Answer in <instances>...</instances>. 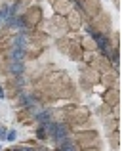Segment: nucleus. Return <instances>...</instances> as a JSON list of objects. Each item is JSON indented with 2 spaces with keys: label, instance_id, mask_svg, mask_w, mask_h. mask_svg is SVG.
I'll use <instances>...</instances> for the list:
<instances>
[{
  "label": "nucleus",
  "instance_id": "1",
  "mask_svg": "<svg viewBox=\"0 0 122 151\" xmlns=\"http://www.w3.org/2000/svg\"><path fill=\"white\" fill-rule=\"evenodd\" d=\"M76 149H90V147H97L99 145V134L96 130H86V132H78L73 138Z\"/></svg>",
  "mask_w": 122,
  "mask_h": 151
},
{
  "label": "nucleus",
  "instance_id": "2",
  "mask_svg": "<svg viewBox=\"0 0 122 151\" xmlns=\"http://www.w3.org/2000/svg\"><path fill=\"white\" fill-rule=\"evenodd\" d=\"M46 27H48V29H44V31L48 35H52V37H56V38H63V37L69 35V25H67V19L63 17V15L56 14L48 23H46Z\"/></svg>",
  "mask_w": 122,
  "mask_h": 151
},
{
  "label": "nucleus",
  "instance_id": "3",
  "mask_svg": "<svg viewBox=\"0 0 122 151\" xmlns=\"http://www.w3.org/2000/svg\"><path fill=\"white\" fill-rule=\"evenodd\" d=\"M21 19H23V25L25 29H36L42 21V8L40 6H29L25 12L21 14Z\"/></svg>",
  "mask_w": 122,
  "mask_h": 151
},
{
  "label": "nucleus",
  "instance_id": "4",
  "mask_svg": "<svg viewBox=\"0 0 122 151\" xmlns=\"http://www.w3.org/2000/svg\"><path fill=\"white\" fill-rule=\"evenodd\" d=\"M88 23H90V29L97 31V33H103V35L111 33V15H109L107 12H103V10H101L97 15H93Z\"/></svg>",
  "mask_w": 122,
  "mask_h": 151
},
{
  "label": "nucleus",
  "instance_id": "5",
  "mask_svg": "<svg viewBox=\"0 0 122 151\" xmlns=\"http://www.w3.org/2000/svg\"><path fill=\"white\" fill-rule=\"evenodd\" d=\"M78 6H80L82 14L88 17V21L93 17V15H97L101 10H103V6H101V0H82Z\"/></svg>",
  "mask_w": 122,
  "mask_h": 151
},
{
  "label": "nucleus",
  "instance_id": "6",
  "mask_svg": "<svg viewBox=\"0 0 122 151\" xmlns=\"http://www.w3.org/2000/svg\"><path fill=\"white\" fill-rule=\"evenodd\" d=\"M52 6H54V12H56L57 15H63V17H65V15L74 8V2L73 0H54Z\"/></svg>",
  "mask_w": 122,
  "mask_h": 151
},
{
  "label": "nucleus",
  "instance_id": "7",
  "mask_svg": "<svg viewBox=\"0 0 122 151\" xmlns=\"http://www.w3.org/2000/svg\"><path fill=\"white\" fill-rule=\"evenodd\" d=\"M103 100L107 107H118V88H105Z\"/></svg>",
  "mask_w": 122,
  "mask_h": 151
},
{
  "label": "nucleus",
  "instance_id": "8",
  "mask_svg": "<svg viewBox=\"0 0 122 151\" xmlns=\"http://www.w3.org/2000/svg\"><path fill=\"white\" fill-rule=\"evenodd\" d=\"M80 48L82 50H86V52H97V46H96V42H93V38L90 37V35H86V37H80Z\"/></svg>",
  "mask_w": 122,
  "mask_h": 151
},
{
  "label": "nucleus",
  "instance_id": "9",
  "mask_svg": "<svg viewBox=\"0 0 122 151\" xmlns=\"http://www.w3.org/2000/svg\"><path fill=\"white\" fill-rule=\"evenodd\" d=\"M111 144H113V147H115V149H118V132H116V130L111 134Z\"/></svg>",
  "mask_w": 122,
  "mask_h": 151
},
{
  "label": "nucleus",
  "instance_id": "10",
  "mask_svg": "<svg viewBox=\"0 0 122 151\" xmlns=\"http://www.w3.org/2000/svg\"><path fill=\"white\" fill-rule=\"evenodd\" d=\"M36 138H38V140H46V138H48V136H46V128H44V126H38Z\"/></svg>",
  "mask_w": 122,
  "mask_h": 151
},
{
  "label": "nucleus",
  "instance_id": "11",
  "mask_svg": "<svg viewBox=\"0 0 122 151\" xmlns=\"http://www.w3.org/2000/svg\"><path fill=\"white\" fill-rule=\"evenodd\" d=\"M15 138H17V132H15V130H8L6 132V140L8 142H15Z\"/></svg>",
  "mask_w": 122,
  "mask_h": 151
},
{
  "label": "nucleus",
  "instance_id": "12",
  "mask_svg": "<svg viewBox=\"0 0 122 151\" xmlns=\"http://www.w3.org/2000/svg\"><path fill=\"white\" fill-rule=\"evenodd\" d=\"M6 132L8 130L4 128V126H0V140H6Z\"/></svg>",
  "mask_w": 122,
  "mask_h": 151
},
{
  "label": "nucleus",
  "instance_id": "13",
  "mask_svg": "<svg viewBox=\"0 0 122 151\" xmlns=\"http://www.w3.org/2000/svg\"><path fill=\"white\" fill-rule=\"evenodd\" d=\"M0 98H6V88L4 86H0Z\"/></svg>",
  "mask_w": 122,
  "mask_h": 151
},
{
  "label": "nucleus",
  "instance_id": "14",
  "mask_svg": "<svg viewBox=\"0 0 122 151\" xmlns=\"http://www.w3.org/2000/svg\"><path fill=\"white\" fill-rule=\"evenodd\" d=\"M80 151H99V147H90V149H80Z\"/></svg>",
  "mask_w": 122,
  "mask_h": 151
},
{
  "label": "nucleus",
  "instance_id": "15",
  "mask_svg": "<svg viewBox=\"0 0 122 151\" xmlns=\"http://www.w3.org/2000/svg\"><path fill=\"white\" fill-rule=\"evenodd\" d=\"M73 2H74V4H80V2H82V0H73Z\"/></svg>",
  "mask_w": 122,
  "mask_h": 151
},
{
  "label": "nucleus",
  "instance_id": "16",
  "mask_svg": "<svg viewBox=\"0 0 122 151\" xmlns=\"http://www.w3.org/2000/svg\"><path fill=\"white\" fill-rule=\"evenodd\" d=\"M0 151H4V149H2V145H0Z\"/></svg>",
  "mask_w": 122,
  "mask_h": 151
},
{
  "label": "nucleus",
  "instance_id": "17",
  "mask_svg": "<svg viewBox=\"0 0 122 151\" xmlns=\"http://www.w3.org/2000/svg\"><path fill=\"white\" fill-rule=\"evenodd\" d=\"M50 2H54V0H50Z\"/></svg>",
  "mask_w": 122,
  "mask_h": 151
},
{
  "label": "nucleus",
  "instance_id": "18",
  "mask_svg": "<svg viewBox=\"0 0 122 151\" xmlns=\"http://www.w3.org/2000/svg\"><path fill=\"white\" fill-rule=\"evenodd\" d=\"M15 2H17V0H15Z\"/></svg>",
  "mask_w": 122,
  "mask_h": 151
}]
</instances>
